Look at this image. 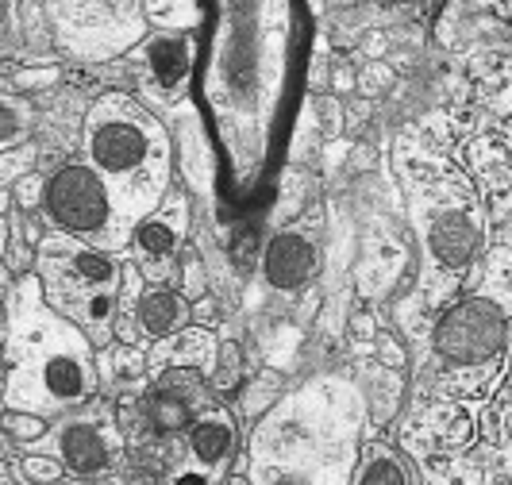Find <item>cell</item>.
Wrapping results in <instances>:
<instances>
[{
  "label": "cell",
  "instance_id": "6da1fadb",
  "mask_svg": "<svg viewBox=\"0 0 512 485\" xmlns=\"http://www.w3.org/2000/svg\"><path fill=\"white\" fill-rule=\"evenodd\" d=\"M128 443L124 485H224L239 466V420L205 370H162L112 401Z\"/></svg>",
  "mask_w": 512,
  "mask_h": 485
},
{
  "label": "cell",
  "instance_id": "7a4b0ae2",
  "mask_svg": "<svg viewBox=\"0 0 512 485\" xmlns=\"http://www.w3.org/2000/svg\"><path fill=\"white\" fill-rule=\"evenodd\" d=\"M362 428L359 385L320 378L285 393L247 439L251 485H355Z\"/></svg>",
  "mask_w": 512,
  "mask_h": 485
},
{
  "label": "cell",
  "instance_id": "3957f363",
  "mask_svg": "<svg viewBox=\"0 0 512 485\" xmlns=\"http://www.w3.org/2000/svg\"><path fill=\"white\" fill-rule=\"evenodd\" d=\"M101 385L93 339L58 316L39 274L8 293V351H4V412L70 416L93 405Z\"/></svg>",
  "mask_w": 512,
  "mask_h": 485
},
{
  "label": "cell",
  "instance_id": "277c9868",
  "mask_svg": "<svg viewBox=\"0 0 512 485\" xmlns=\"http://www.w3.org/2000/svg\"><path fill=\"white\" fill-rule=\"evenodd\" d=\"M85 162L101 174L139 228L170 197L174 143L151 108L124 93H104L85 120Z\"/></svg>",
  "mask_w": 512,
  "mask_h": 485
},
{
  "label": "cell",
  "instance_id": "5b68a950",
  "mask_svg": "<svg viewBox=\"0 0 512 485\" xmlns=\"http://www.w3.org/2000/svg\"><path fill=\"white\" fill-rule=\"evenodd\" d=\"M35 262L47 305L89 335L97 351H108V343L116 339L128 262L62 231H51L39 243Z\"/></svg>",
  "mask_w": 512,
  "mask_h": 485
},
{
  "label": "cell",
  "instance_id": "8992f818",
  "mask_svg": "<svg viewBox=\"0 0 512 485\" xmlns=\"http://www.w3.org/2000/svg\"><path fill=\"white\" fill-rule=\"evenodd\" d=\"M43 212L54 231L74 235L89 247H101L108 255L131 251L135 224L120 208L112 185L89 166V162H66L58 166L43 185Z\"/></svg>",
  "mask_w": 512,
  "mask_h": 485
},
{
  "label": "cell",
  "instance_id": "52a82bcc",
  "mask_svg": "<svg viewBox=\"0 0 512 485\" xmlns=\"http://www.w3.org/2000/svg\"><path fill=\"white\" fill-rule=\"evenodd\" d=\"M35 455L58 459L77 482L112 485L124 482L128 443H124V432L116 424L112 405H97V409H81L62 416L47 432V439L35 443Z\"/></svg>",
  "mask_w": 512,
  "mask_h": 485
},
{
  "label": "cell",
  "instance_id": "ba28073f",
  "mask_svg": "<svg viewBox=\"0 0 512 485\" xmlns=\"http://www.w3.org/2000/svg\"><path fill=\"white\" fill-rule=\"evenodd\" d=\"M509 347L505 308L489 297H466L436 324V355L455 370H482Z\"/></svg>",
  "mask_w": 512,
  "mask_h": 485
},
{
  "label": "cell",
  "instance_id": "9c48e42d",
  "mask_svg": "<svg viewBox=\"0 0 512 485\" xmlns=\"http://www.w3.org/2000/svg\"><path fill=\"white\" fill-rule=\"evenodd\" d=\"M185 231H189V205L181 193H170L158 212H151L135 235H131V262L147 285H166L178 278L181 255H185Z\"/></svg>",
  "mask_w": 512,
  "mask_h": 485
},
{
  "label": "cell",
  "instance_id": "30bf717a",
  "mask_svg": "<svg viewBox=\"0 0 512 485\" xmlns=\"http://www.w3.org/2000/svg\"><path fill=\"white\" fill-rule=\"evenodd\" d=\"M320 270V247L316 239L301 228H289L270 235V243L262 247V278L278 293H297Z\"/></svg>",
  "mask_w": 512,
  "mask_h": 485
},
{
  "label": "cell",
  "instance_id": "8fae6325",
  "mask_svg": "<svg viewBox=\"0 0 512 485\" xmlns=\"http://www.w3.org/2000/svg\"><path fill=\"white\" fill-rule=\"evenodd\" d=\"M135 320H139V332L154 339V343H166L189 328L193 320V305L181 289H170V285H147L143 297H139V308H135Z\"/></svg>",
  "mask_w": 512,
  "mask_h": 485
},
{
  "label": "cell",
  "instance_id": "7c38bea8",
  "mask_svg": "<svg viewBox=\"0 0 512 485\" xmlns=\"http://www.w3.org/2000/svg\"><path fill=\"white\" fill-rule=\"evenodd\" d=\"M147 70H151V85L158 101H178L185 93V81H189V66H193V47L185 35H154L147 43Z\"/></svg>",
  "mask_w": 512,
  "mask_h": 485
},
{
  "label": "cell",
  "instance_id": "4fadbf2b",
  "mask_svg": "<svg viewBox=\"0 0 512 485\" xmlns=\"http://www.w3.org/2000/svg\"><path fill=\"white\" fill-rule=\"evenodd\" d=\"M428 243H432V255H436L439 266L466 270L478 255V247H482V231L462 208H443L428 228Z\"/></svg>",
  "mask_w": 512,
  "mask_h": 485
},
{
  "label": "cell",
  "instance_id": "5bb4252c",
  "mask_svg": "<svg viewBox=\"0 0 512 485\" xmlns=\"http://www.w3.org/2000/svg\"><path fill=\"white\" fill-rule=\"evenodd\" d=\"M216 355H220V343L208 328H185L181 335L166 339V343H154L151 358V378L162 374V370H205L212 374L216 366Z\"/></svg>",
  "mask_w": 512,
  "mask_h": 485
},
{
  "label": "cell",
  "instance_id": "9a60e30c",
  "mask_svg": "<svg viewBox=\"0 0 512 485\" xmlns=\"http://www.w3.org/2000/svg\"><path fill=\"white\" fill-rule=\"evenodd\" d=\"M178 166L181 178L193 193H208L212 189V147H208V135L201 128V120L193 112H185L178 124Z\"/></svg>",
  "mask_w": 512,
  "mask_h": 485
},
{
  "label": "cell",
  "instance_id": "2e32d148",
  "mask_svg": "<svg viewBox=\"0 0 512 485\" xmlns=\"http://www.w3.org/2000/svg\"><path fill=\"white\" fill-rule=\"evenodd\" d=\"M355 485H416L412 462L389 443H366Z\"/></svg>",
  "mask_w": 512,
  "mask_h": 485
},
{
  "label": "cell",
  "instance_id": "e0dca14e",
  "mask_svg": "<svg viewBox=\"0 0 512 485\" xmlns=\"http://www.w3.org/2000/svg\"><path fill=\"white\" fill-rule=\"evenodd\" d=\"M243 374H247V362H243V351L235 347V343H220V355H216V366H212V374H208V382L212 389L220 393V397H231L239 385H243Z\"/></svg>",
  "mask_w": 512,
  "mask_h": 485
},
{
  "label": "cell",
  "instance_id": "ac0fdd59",
  "mask_svg": "<svg viewBox=\"0 0 512 485\" xmlns=\"http://www.w3.org/2000/svg\"><path fill=\"white\" fill-rule=\"evenodd\" d=\"M54 424L43 420V416H31V412H4V439L8 447H24V451H35L39 439H47Z\"/></svg>",
  "mask_w": 512,
  "mask_h": 485
},
{
  "label": "cell",
  "instance_id": "d6986e66",
  "mask_svg": "<svg viewBox=\"0 0 512 485\" xmlns=\"http://www.w3.org/2000/svg\"><path fill=\"white\" fill-rule=\"evenodd\" d=\"M278 401H282V378L262 374L258 382H251L243 389V397H239V416H258V420H262Z\"/></svg>",
  "mask_w": 512,
  "mask_h": 485
},
{
  "label": "cell",
  "instance_id": "ffe728a7",
  "mask_svg": "<svg viewBox=\"0 0 512 485\" xmlns=\"http://www.w3.org/2000/svg\"><path fill=\"white\" fill-rule=\"evenodd\" d=\"M178 289L189 297V305H193V301H201V297H205V289H208L205 262H201V255H197V251H189V247H185L181 266H178Z\"/></svg>",
  "mask_w": 512,
  "mask_h": 485
},
{
  "label": "cell",
  "instance_id": "44dd1931",
  "mask_svg": "<svg viewBox=\"0 0 512 485\" xmlns=\"http://www.w3.org/2000/svg\"><path fill=\"white\" fill-rule=\"evenodd\" d=\"M231 262L235 266H251L255 262V231H239L231 243Z\"/></svg>",
  "mask_w": 512,
  "mask_h": 485
},
{
  "label": "cell",
  "instance_id": "7402d4cb",
  "mask_svg": "<svg viewBox=\"0 0 512 485\" xmlns=\"http://www.w3.org/2000/svg\"><path fill=\"white\" fill-rule=\"evenodd\" d=\"M224 485H251V474H247V459L235 466V474H231V478Z\"/></svg>",
  "mask_w": 512,
  "mask_h": 485
}]
</instances>
